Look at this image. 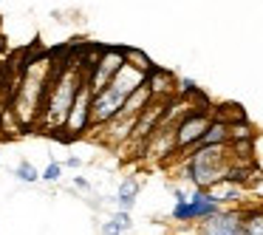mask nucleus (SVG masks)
<instances>
[{"label":"nucleus","instance_id":"0eeeda50","mask_svg":"<svg viewBox=\"0 0 263 235\" xmlns=\"http://www.w3.org/2000/svg\"><path fill=\"white\" fill-rule=\"evenodd\" d=\"M133 122H136V116H122V114H116L110 122H105L102 128H97L99 142L108 144V148H122V144H127L130 131H133Z\"/></svg>","mask_w":263,"mask_h":235},{"label":"nucleus","instance_id":"423d86ee","mask_svg":"<svg viewBox=\"0 0 263 235\" xmlns=\"http://www.w3.org/2000/svg\"><path fill=\"white\" fill-rule=\"evenodd\" d=\"M122 102H125V97L110 85L93 94L91 97V131H97V128H102L105 122L114 119V116L122 111Z\"/></svg>","mask_w":263,"mask_h":235},{"label":"nucleus","instance_id":"6e6552de","mask_svg":"<svg viewBox=\"0 0 263 235\" xmlns=\"http://www.w3.org/2000/svg\"><path fill=\"white\" fill-rule=\"evenodd\" d=\"M144 82H147L153 99H170V97H176V91H178L176 74L167 71V68H159V65L150 68V74H147V80H144Z\"/></svg>","mask_w":263,"mask_h":235},{"label":"nucleus","instance_id":"412c9836","mask_svg":"<svg viewBox=\"0 0 263 235\" xmlns=\"http://www.w3.org/2000/svg\"><path fill=\"white\" fill-rule=\"evenodd\" d=\"M122 232H125V229H122V227H119V221H116V218H114V215H110V218H108V221H105V224H102V235H122Z\"/></svg>","mask_w":263,"mask_h":235},{"label":"nucleus","instance_id":"1a4fd4ad","mask_svg":"<svg viewBox=\"0 0 263 235\" xmlns=\"http://www.w3.org/2000/svg\"><path fill=\"white\" fill-rule=\"evenodd\" d=\"M187 201H190V210H193V224H198V221H204V218L215 215L218 210H223L218 201H212L210 190H201V187H195V193L190 195Z\"/></svg>","mask_w":263,"mask_h":235},{"label":"nucleus","instance_id":"393cba45","mask_svg":"<svg viewBox=\"0 0 263 235\" xmlns=\"http://www.w3.org/2000/svg\"><path fill=\"white\" fill-rule=\"evenodd\" d=\"M65 167H82V159H77V156H71V159H65Z\"/></svg>","mask_w":263,"mask_h":235},{"label":"nucleus","instance_id":"6ab92c4d","mask_svg":"<svg viewBox=\"0 0 263 235\" xmlns=\"http://www.w3.org/2000/svg\"><path fill=\"white\" fill-rule=\"evenodd\" d=\"M139 195V178L127 176L125 182L119 184V193H116V198H136Z\"/></svg>","mask_w":263,"mask_h":235},{"label":"nucleus","instance_id":"f257e3e1","mask_svg":"<svg viewBox=\"0 0 263 235\" xmlns=\"http://www.w3.org/2000/svg\"><path fill=\"white\" fill-rule=\"evenodd\" d=\"M184 159V178L201 190H210L212 184L223 182L229 167V148L227 144H201L181 153Z\"/></svg>","mask_w":263,"mask_h":235},{"label":"nucleus","instance_id":"ddd939ff","mask_svg":"<svg viewBox=\"0 0 263 235\" xmlns=\"http://www.w3.org/2000/svg\"><path fill=\"white\" fill-rule=\"evenodd\" d=\"M229 142V125L221 119H210V125H206V131L201 133L198 144L195 148H201V144H227Z\"/></svg>","mask_w":263,"mask_h":235},{"label":"nucleus","instance_id":"aec40b11","mask_svg":"<svg viewBox=\"0 0 263 235\" xmlns=\"http://www.w3.org/2000/svg\"><path fill=\"white\" fill-rule=\"evenodd\" d=\"M60 176H63V165H60V161H51V165H46V170L40 173V178H43L46 184L60 182Z\"/></svg>","mask_w":263,"mask_h":235},{"label":"nucleus","instance_id":"f3484780","mask_svg":"<svg viewBox=\"0 0 263 235\" xmlns=\"http://www.w3.org/2000/svg\"><path fill=\"white\" fill-rule=\"evenodd\" d=\"M238 139H255V128L249 125V119H240L229 125V142H238Z\"/></svg>","mask_w":263,"mask_h":235},{"label":"nucleus","instance_id":"a878e982","mask_svg":"<svg viewBox=\"0 0 263 235\" xmlns=\"http://www.w3.org/2000/svg\"><path fill=\"white\" fill-rule=\"evenodd\" d=\"M3 48H6V37L0 34V51H3Z\"/></svg>","mask_w":263,"mask_h":235},{"label":"nucleus","instance_id":"39448f33","mask_svg":"<svg viewBox=\"0 0 263 235\" xmlns=\"http://www.w3.org/2000/svg\"><path fill=\"white\" fill-rule=\"evenodd\" d=\"M198 235H243V210H218L215 215L198 221Z\"/></svg>","mask_w":263,"mask_h":235},{"label":"nucleus","instance_id":"7ed1b4c3","mask_svg":"<svg viewBox=\"0 0 263 235\" xmlns=\"http://www.w3.org/2000/svg\"><path fill=\"white\" fill-rule=\"evenodd\" d=\"M91 85L88 80H82V85L77 88V97L68 108V116H65V131L71 133V139H82L85 133H91Z\"/></svg>","mask_w":263,"mask_h":235},{"label":"nucleus","instance_id":"a211bd4d","mask_svg":"<svg viewBox=\"0 0 263 235\" xmlns=\"http://www.w3.org/2000/svg\"><path fill=\"white\" fill-rule=\"evenodd\" d=\"M14 176H17L23 184H37L40 182V170H37L31 161H20V165L14 167Z\"/></svg>","mask_w":263,"mask_h":235},{"label":"nucleus","instance_id":"9d476101","mask_svg":"<svg viewBox=\"0 0 263 235\" xmlns=\"http://www.w3.org/2000/svg\"><path fill=\"white\" fill-rule=\"evenodd\" d=\"M144 80H147V74H142V71H136L133 65H127V63H125L119 71H116L114 80H110V88H116V91H119L122 97H127V94L136 91V88L142 85Z\"/></svg>","mask_w":263,"mask_h":235},{"label":"nucleus","instance_id":"9b49d317","mask_svg":"<svg viewBox=\"0 0 263 235\" xmlns=\"http://www.w3.org/2000/svg\"><path fill=\"white\" fill-rule=\"evenodd\" d=\"M150 99H153V94H150L147 82H142L136 91H130V94L125 97V102H122V111H119V114H122V116H139V114H142V111L150 105Z\"/></svg>","mask_w":263,"mask_h":235},{"label":"nucleus","instance_id":"4be33fe9","mask_svg":"<svg viewBox=\"0 0 263 235\" xmlns=\"http://www.w3.org/2000/svg\"><path fill=\"white\" fill-rule=\"evenodd\" d=\"M114 218H116V221H119V227H122V229H125V232H127V229H130V227H133V218H130V212H125V210H119V212H114Z\"/></svg>","mask_w":263,"mask_h":235},{"label":"nucleus","instance_id":"b1692460","mask_svg":"<svg viewBox=\"0 0 263 235\" xmlns=\"http://www.w3.org/2000/svg\"><path fill=\"white\" fill-rule=\"evenodd\" d=\"M116 207H119V210H125V212H130L133 207H136V198H116Z\"/></svg>","mask_w":263,"mask_h":235},{"label":"nucleus","instance_id":"2eb2a0df","mask_svg":"<svg viewBox=\"0 0 263 235\" xmlns=\"http://www.w3.org/2000/svg\"><path fill=\"white\" fill-rule=\"evenodd\" d=\"M243 235H263V207L243 210Z\"/></svg>","mask_w":263,"mask_h":235},{"label":"nucleus","instance_id":"4468645a","mask_svg":"<svg viewBox=\"0 0 263 235\" xmlns=\"http://www.w3.org/2000/svg\"><path fill=\"white\" fill-rule=\"evenodd\" d=\"M212 119H221L227 125H232V122L246 119V111L238 102H221V105H212Z\"/></svg>","mask_w":263,"mask_h":235},{"label":"nucleus","instance_id":"20e7f679","mask_svg":"<svg viewBox=\"0 0 263 235\" xmlns=\"http://www.w3.org/2000/svg\"><path fill=\"white\" fill-rule=\"evenodd\" d=\"M212 119V108H193L181 122L176 125V156L187 153L190 148H195L201 139V133L206 131Z\"/></svg>","mask_w":263,"mask_h":235},{"label":"nucleus","instance_id":"dca6fc26","mask_svg":"<svg viewBox=\"0 0 263 235\" xmlns=\"http://www.w3.org/2000/svg\"><path fill=\"white\" fill-rule=\"evenodd\" d=\"M125 63L133 65L136 71H142V74H150V68L156 65L153 60L142 51V48H127V46H125Z\"/></svg>","mask_w":263,"mask_h":235},{"label":"nucleus","instance_id":"5701e85b","mask_svg":"<svg viewBox=\"0 0 263 235\" xmlns=\"http://www.w3.org/2000/svg\"><path fill=\"white\" fill-rule=\"evenodd\" d=\"M74 187L82 190V193H91V182H88L85 176H77V178H74Z\"/></svg>","mask_w":263,"mask_h":235},{"label":"nucleus","instance_id":"f03ea898","mask_svg":"<svg viewBox=\"0 0 263 235\" xmlns=\"http://www.w3.org/2000/svg\"><path fill=\"white\" fill-rule=\"evenodd\" d=\"M125 65V46H102L99 48L97 65H93L91 77H88V85H91V94L102 91V88L110 85V80L116 77V71Z\"/></svg>","mask_w":263,"mask_h":235},{"label":"nucleus","instance_id":"f8f14e48","mask_svg":"<svg viewBox=\"0 0 263 235\" xmlns=\"http://www.w3.org/2000/svg\"><path fill=\"white\" fill-rule=\"evenodd\" d=\"M210 195H212V201H218L221 207H227V204H238L240 198H243V187L240 184H232V182H218V184H212L210 187Z\"/></svg>","mask_w":263,"mask_h":235}]
</instances>
